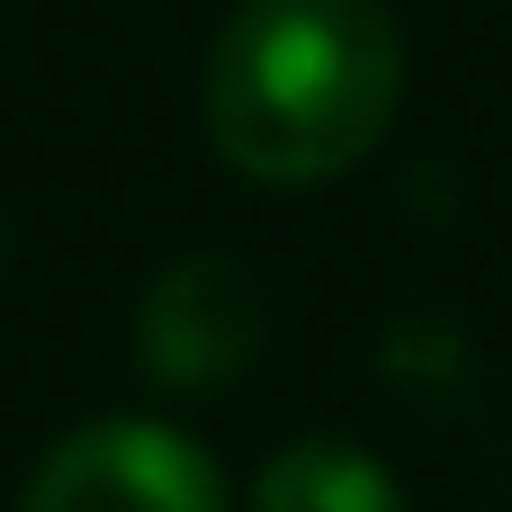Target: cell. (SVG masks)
Here are the masks:
<instances>
[{"label": "cell", "mask_w": 512, "mask_h": 512, "mask_svg": "<svg viewBox=\"0 0 512 512\" xmlns=\"http://www.w3.org/2000/svg\"><path fill=\"white\" fill-rule=\"evenodd\" d=\"M405 108V27L387 0H234L207 36L198 126L252 189L351 180Z\"/></svg>", "instance_id": "obj_1"}, {"label": "cell", "mask_w": 512, "mask_h": 512, "mask_svg": "<svg viewBox=\"0 0 512 512\" xmlns=\"http://www.w3.org/2000/svg\"><path fill=\"white\" fill-rule=\"evenodd\" d=\"M18 512H234V495L198 432L162 414H99L27 468Z\"/></svg>", "instance_id": "obj_2"}, {"label": "cell", "mask_w": 512, "mask_h": 512, "mask_svg": "<svg viewBox=\"0 0 512 512\" xmlns=\"http://www.w3.org/2000/svg\"><path fill=\"white\" fill-rule=\"evenodd\" d=\"M270 342V288L234 252H180L135 297V369L171 396L234 387Z\"/></svg>", "instance_id": "obj_3"}, {"label": "cell", "mask_w": 512, "mask_h": 512, "mask_svg": "<svg viewBox=\"0 0 512 512\" xmlns=\"http://www.w3.org/2000/svg\"><path fill=\"white\" fill-rule=\"evenodd\" d=\"M243 512H414V495L396 486V468L378 450L315 432V441H288L261 459Z\"/></svg>", "instance_id": "obj_4"}, {"label": "cell", "mask_w": 512, "mask_h": 512, "mask_svg": "<svg viewBox=\"0 0 512 512\" xmlns=\"http://www.w3.org/2000/svg\"><path fill=\"white\" fill-rule=\"evenodd\" d=\"M0 270H9V225H0Z\"/></svg>", "instance_id": "obj_5"}]
</instances>
